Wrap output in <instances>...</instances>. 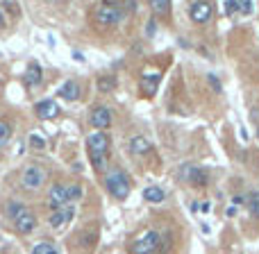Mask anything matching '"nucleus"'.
Returning a JSON list of instances; mask_svg holds the SVG:
<instances>
[{"label": "nucleus", "instance_id": "f257e3e1", "mask_svg": "<svg viewBox=\"0 0 259 254\" xmlns=\"http://www.w3.org/2000/svg\"><path fill=\"white\" fill-rule=\"evenodd\" d=\"M77 197H82V186L80 184H55L48 193V205L53 209H59V207H68L71 202H75Z\"/></svg>", "mask_w": 259, "mask_h": 254}, {"label": "nucleus", "instance_id": "f03ea898", "mask_svg": "<svg viewBox=\"0 0 259 254\" xmlns=\"http://www.w3.org/2000/svg\"><path fill=\"white\" fill-rule=\"evenodd\" d=\"M7 216H9V220L14 223L16 232H21V234H30L32 229L36 227L34 214L27 211V207H23L21 202H9L7 205Z\"/></svg>", "mask_w": 259, "mask_h": 254}, {"label": "nucleus", "instance_id": "7ed1b4c3", "mask_svg": "<svg viewBox=\"0 0 259 254\" xmlns=\"http://www.w3.org/2000/svg\"><path fill=\"white\" fill-rule=\"evenodd\" d=\"M87 147H89V157L96 168L98 170L105 168V155H107V147H109V138L103 132H94L87 138Z\"/></svg>", "mask_w": 259, "mask_h": 254}, {"label": "nucleus", "instance_id": "20e7f679", "mask_svg": "<svg viewBox=\"0 0 259 254\" xmlns=\"http://www.w3.org/2000/svg\"><path fill=\"white\" fill-rule=\"evenodd\" d=\"M105 184H107V191L112 193L116 200H125L130 195V179L121 168H112L105 175Z\"/></svg>", "mask_w": 259, "mask_h": 254}, {"label": "nucleus", "instance_id": "39448f33", "mask_svg": "<svg viewBox=\"0 0 259 254\" xmlns=\"http://www.w3.org/2000/svg\"><path fill=\"white\" fill-rule=\"evenodd\" d=\"M159 245H161V236L155 232V229H148V232H143L141 236L132 243L130 252L132 254H155L159 250Z\"/></svg>", "mask_w": 259, "mask_h": 254}, {"label": "nucleus", "instance_id": "423d86ee", "mask_svg": "<svg viewBox=\"0 0 259 254\" xmlns=\"http://www.w3.org/2000/svg\"><path fill=\"white\" fill-rule=\"evenodd\" d=\"M44 182H46V173H44V168H39V166H27L21 175V184L25 188H30V191L41 188Z\"/></svg>", "mask_w": 259, "mask_h": 254}, {"label": "nucleus", "instance_id": "0eeeda50", "mask_svg": "<svg viewBox=\"0 0 259 254\" xmlns=\"http://www.w3.org/2000/svg\"><path fill=\"white\" fill-rule=\"evenodd\" d=\"M96 16H98V21H100V23H105V25H116V23L121 21L123 12L116 7V5L105 3V5H100V7H98Z\"/></svg>", "mask_w": 259, "mask_h": 254}, {"label": "nucleus", "instance_id": "6e6552de", "mask_svg": "<svg viewBox=\"0 0 259 254\" xmlns=\"http://www.w3.org/2000/svg\"><path fill=\"white\" fill-rule=\"evenodd\" d=\"M73 214H75L73 205H68V207H59V209H53V214H50V227H55V229L64 227V225H66L68 220H73Z\"/></svg>", "mask_w": 259, "mask_h": 254}, {"label": "nucleus", "instance_id": "1a4fd4ad", "mask_svg": "<svg viewBox=\"0 0 259 254\" xmlns=\"http://www.w3.org/2000/svg\"><path fill=\"white\" fill-rule=\"evenodd\" d=\"M34 112L39 118H44V121H53V118L59 116V105L55 103V100H41V103L34 105Z\"/></svg>", "mask_w": 259, "mask_h": 254}, {"label": "nucleus", "instance_id": "9d476101", "mask_svg": "<svg viewBox=\"0 0 259 254\" xmlns=\"http://www.w3.org/2000/svg\"><path fill=\"white\" fill-rule=\"evenodd\" d=\"M182 177L193 186H205L207 184V173L202 168H198V166H184Z\"/></svg>", "mask_w": 259, "mask_h": 254}, {"label": "nucleus", "instance_id": "9b49d317", "mask_svg": "<svg viewBox=\"0 0 259 254\" xmlns=\"http://www.w3.org/2000/svg\"><path fill=\"white\" fill-rule=\"evenodd\" d=\"M91 125L96 129H107L112 125V114H109L107 107H98L91 112Z\"/></svg>", "mask_w": 259, "mask_h": 254}, {"label": "nucleus", "instance_id": "f8f14e48", "mask_svg": "<svg viewBox=\"0 0 259 254\" xmlns=\"http://www.w3.org/2000/svg\"><path fill=\"white\" fill-rule=\"evenodd\" d=\"M189 14H191V21L207 23L211 16V5L209 3H193L191 7H189Z\"/></svg>", "mask_w": 259, "mask_h": 254}, {"label": "nucleus", "instance_id": "ddd939ff", "mask_svg": "<svg viewBox=\"0 0 259 254\" xmlns=\"http://www.w3.org/2000/svg\"><path fill=\"white\" fill-rule=\"evenodd\" d=\"M159 80H161V73L159 71H146L141 75V86H143V91L146 93H155V89H157V84H159Z\"/></svg>", "mask_w": 259, "mask_h": 254}, {"label": "nucleus", "instance_id": "4468645a", "mask_svg": "<svg viewBox=\"0 0 259 254\" xmlns=\"http://www.w3.org/2000/svg\"><path fill=\"white\" fill-rule=\"evenodd\" d=\"M59 95H62L64 100H77V95H80V86H77V82L68 80L62 84V89H59Z\"/></svg>", "mask_w": 259, "mask_h": 254}, {"label": "nucleus", "instance_id": "2eb2a0df", "mask_svg": "<svg viewBox=\"0 0 259 254\" xmlns=\"http://www.w3.org/2000/svg\"><path fill=\"white\" fill-rule=\"evenodd\" d=\"M130 147H132L134 155H146V152H150V141L143 136H134L132 141H130Z\"/></svg>", "mask_w": 259, "mask_h": 254}, {"label": "nucleus", "instance_id": "dca6fc26", "mask_svg": "<svg viewBox=\"0 0 259 254\" xmlns=\"http://www.w3.org/2000/svg\"><path fill=\"white\" fill-rule=\"evenodd\" d=\"M25 82H27L30 86H34V84H39V82H41V66H39V64L32 62L30 66H27V71H25Z\"/></svg>", "mask_w": 259, "mask_h": 254}, {"label": "nucleus", "instance_id": "f3484780", "mask_svg": "<svg viewBox=\"0 0 259 254\" xmlns=\"http://www.w3.org/2000/svg\"><path fill=\"white\" fill-rule=\"evenodd\" d=\"M143 197H146V202H164V197H166V193L161 191L159 186H148V188H143Z\"/></svg>", "mask_w": 259, "mask_h": 254}, {"label": "nucleus", "instance_id": "a211bd4d", "mask_svg": "<svg viewBox=\"0 0 259 254\" xmlns=\"http://www.w3.org/2000/svg\"><path fill=\"white\" fill-rule=\"evenodd\" d=\"M168 9H170L168 0H155V3H152V12L155 14H161V16H164V14H168Z\"/></svg>", "mask_w": 259, "mask_h": 254}, {"label": "nucleus", "instance_id": "6ab92c4d", "mask_svg": "<svg viewBox=\"0 0 259 254\" xmlns=\"http://www.w3.org/2000/svg\"><path fill=\"white\" fill-rule=\"evenodd\" d=\"M248 207H250L252 216H257V218H259V193L257 191L248 195Z\"/></svg>", "mask_w": 259, "mask_h": 254}, {"label": "nucleus", "instance_id": "aec40b11", "mask_svg": "<svg viewBox=\"0 0 259 254\" xmlns=\"http://www.w3.org/2000/svg\"><path fill=\"white\" fill-rule=\"evenodd\" d=\"M32 254H57V250H55V245H50V243H39V245H34Z\"/></svg>", "mask_w": 259, "mask_h": 254}, {"label": "nucleus", "instance_id": "412c9836", "mask_svg": "<svg viewBox=\"0 0 259 254\" xmlns=\"http://www.w3.org/2000/svg\"><path fill=\"white\" fill-rule=\"evenodd\" d=\"M237 3V12L239 14H250L252 12V3L250 0H234Z\"/></svg>", "mask_w": 259, "mask_h": 254}, {"label": "nucleus", "instance_id": "4be33fe9", "mask_svg": "<svg viewBox=\"0 0 259 254\" xmlns=\"http://www.w3.org/2000/svg\"><path fill=\"white\" fill-rule=\"evenodd\" d=\"M7 138H9V125L0 121V145H5V143H7Z\"/></svg>", "mask_w": 259, "mask_h": 254}, {"label": "nucleus", "instance_id": "5701e85b", "mask_svg": "<svg viewBox=\"0 0 259 254\" xmlns=\"http://www.w3.org/2000/svg\"><path fill=\"white\" fill-rule=\"evenodd\" d=\"M223 12L228 14V16L237 14V3H234V0H225V3H223Z\"/></svg>", "mask_w": 259, "mask_h": 254}, {"label": "nucleus", "instance_id": "b1692460", "mask_svg": "<svg viewBox=\"0 0 259 254\" xmlns=\"http://www.w3.org/2000/svg\"><path fill=\"white\" fill-rule=\"evenodd\" d=\"M30 143H32V147H36V150H44L46 147V141L44 138H39L36 134H30Z\"/></svg>", "mask_w": 259, "mask_h": 254}, {"label": "nucleus", "instance_id": "393cba45", "mask_svg": "<svg viewBox=\"0 0 259 254\" xmlns=\"http://www.w3.org/2000/svg\"><path fill=\"white\" fill-rule=\"evenodd\" d=\"M98 86H100L103 91H107V89H112V86H114V80H100Z\"/></svg>", "mask_w": 259, "mask_h": 254}, {"label": "nucleus", "instance_id": "a878e982", "mask_svg": "<svg viewBox=\"0 0 259 254\" xmlns=\"http://www.w3.org/2000/svg\"><path fill=\"white\" fill-rule=\"evenodd\" d=\"M209 82H211V86H214L216 93H221V84H219V80H216L214 75H209Z\"/></svg>", "mask_w": 259, "mask_h": 254}, {"label": "nucleus", "instance_id": "bb28decb", "mask_svg": "<svg viewBox=\"0 0 259 254\" xmlns=\"http://www.w3.org/2000/svg\"><path fill=\"white\" fill-rule=\"evenodd\" d=\"M155 30H157L155 21H152V23H148V27H146V32H148V34H152V32H155Z\"/></svg>", "mask_w": 259, "mask_h": 254}, {"label": "nucleus", "instance_id": "cd10ccee", "mask_svg": "<svg viewBox=\"0 0 259 254\" xmlns=\"http://www.w3.org/2000/svg\"><path fill=\"white\" fill-rule=\"evenodd\" d=\"M200 211H205V214H207V211H211V205H209V202H202V205H200Z\"/></svg>", "mask_w": 259, "mask_h": 254}, {"label": "nucleus", "instance_id": "c85d7f7f", "mask_svg": "<svg viewBox=\"0 0 259 254\" xmlns=\"http://www.w3.org/2000/svg\"><path fill=\"white\" fill-rule=\"evenodd\" d=\"M5 25V16H3V9H0V27Z\"/></svg>", "mask_w": 259, "mask_h": 254}]
</instances>
